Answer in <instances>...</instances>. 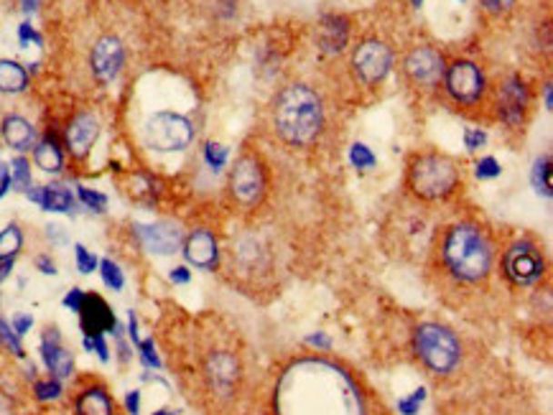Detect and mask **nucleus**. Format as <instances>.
Masks as SVG:
<instances>
[{
    "label": "nucleus",
    "instance_id": "5",
    "mask_svg": "<svg viewBox=\"0 0 553 415\" xmlns=\"http://www.w3.org/2000/svg\"><path fill=\"white\" fill-rule=\"evenodd\" d=\"M462 183V171L457 161L444 153H418L408 163V189L418 199L437 202L447 199Z\"/></svg>",
    "mask_w": 553,
    "mask_h": 415
},
{
    "label": "nucleus",
    "instance_id": "27",
    "mask_svg": "<svg viewBox=\"0 0 553 415\" xmlns=\"http://www.w3.org/2000/svg\"><path fill=\"white\" fill-rule=\"evenodd\" d=\"M533 186H536L543 196H551L553 182H551V158L548 156H543L536 161V169H533Z\"/></svg>",
    "mask_w": 553,
    "mask_h": 415
},
{
    "label": "nucleus",
    "instance_id": "38",
    "mask_svg": "<svg viewBox=\"0 0 553 415\" xmlns=\"http://www.w3.org/2000/svg\"><path fill=\"white\" fill-rule=\"evenodd\" d=\"M85 347L87 350H95L97 351V357L103 360V362H107V344H105V339L103 337H85Z\"/></svg>",
    "mask_w": 553,
    "mask_h": 415
},
{
    "label": "nucleus",
    "instance_id": "21",
    "mask_svg": "<svg viewBox=\"0 0 553 415\" xmlns=\"http://www.w3.org/2000/svg\"><path fill=\"white\" fill-rule=\"evenodd\" d=\"M0 133L5 138V143L15 148V151H28L34 141H36V130L28 123L26 117L21 115H8L0 125Z\"/></svg>",
    "mask_w": 553,
    "mask_h": 415
},
{
    "label": "nucleus",
    "instance_id": "24",
    "mask_svg": "<svg viewBox=\"0 0 553 415\" xmlns=\"http://www.w3.org/2000/svg\"><path fill=\"white\" fill-rule=\"evenodd\" d=\"M34 161H36V166H39L41 171H46V173H59V171H62V166H65V153H62V145H59V141L54 138L52 133L44 135V141L34 148Z\"/></svg>",
    "mask_w": 553,
    "mask_h": 415
},
{
    "label": "nucleus",
    "instance_id": "19",
    "mask_svg": "<svg viewBox=\"0 0 553 415\" xmlns=\"http://www.w3.org/2000/svg\"><path fill=\"white\" fill-rule=\"evenodd\" d=\"M138 237L143 245L158 255H171L181 245V232L174 224H138Z\"/></svg>",
    "mask_w": 553,
    "mask_h": 415
},
{
    "label": "nucleus",
    "instance_id": "37",
    "mask_svg": "<svg viewBox=\"0 0 553 415\" xmlns=\"http://www.w3.org/2000/svg\"><path fill=\"white\" fill-rule=\"evenodd\" d=\"M488 141V135H485V130L479 128H469L467 133H464V143H467V148L469 151H477L479 145Z\"/></svg>",
    "mask_w": 553,
    "mask_h": 415
},
{
    "label": "nucleus",
    "instance_id": "35",
    "mask_svg": "<svg viewBox=\"0 0 553 415\" xmlns=\"http://www.w3.org/2000/svg\"><path fill=\"white\" fill-rule=\"evenodd\" d=\"M59 392H62L59 380H44V382H36V398H41V400H54V398H59Z\"/></svg>",
    "mask_w": 553,
    "mask_h": 415
},
{
    "label": "nucleus",
    "instance_id": "14",
    "mask_svg": "<svg viewBox=\"0 0 553 415\" xmlns=\"http://www.w3.org/2000/svg\"><path fill=\"white\" fill-rule=\"evenodd\" d=\"M123 62H126V49L117 36H100L97 44L92 46L90 54V66L92 74L100 79V82H113V79L120 74L123 69Z\"/></svg>",
    "mask_w": 553,
    "mask_h": 415
},
{
    "label": "nucleus",
    "instance_id": "32",
    "mask_svg": "<svg viewBox=\"0 0 553 415\" xmlns=\"http://www.w3.org/2000/svg\"><path fill=\"white\" fill-rule=\"evenodd\" d=\"M205 158H206V163H209V166H212L215 171L222 169V166H225V161H227V148H222V145H217V143H206Z\"/></svg>",
    "mask_w": 553,
    "mask_h": 415
},
{
    "label": "nucleus",
    "instance_id": "3",
    "mask_svg": "<svg viewBox=\"0 0 553 415\" xmlns=\"http://www.w3.org/2000/svg\"><path fill=\"white\" fill-rule=\"evenodd\" d=\"M273 125L288 145H311L324 128V107L319 94L307 84L286 87L276 97Z\"/></svg>",
    "mask_w": 553,
    "mask_h": 415
},
{
    "label": "nucleus",
    "instance_id": "8",
    "mask_svg": "<svg viewBox=\"0 0 553 415\" xmlns=\"http://www.w3.org/2000/svg\"><path fill=\"white\" fill-rule=\"evenodd\" d=\"M194 128L192 123L176 113H158L148 120L146 125V143L154 151L171 153V151H184L192 143Z\"/></svg>",
    "mask_w": 553,
    "mask_h": 415
},
{
    "label": "nucleus",
    "instance_id": "2",
    "mask_svg": "<svg viewBox=\"0 0 553 415\" xmlns=\"http://www.w3.org/2000/svg\"><path fill=\"white\" fill-rule=\"evenodd\" d=\"M438 250H441L444 271L464 286H477V283L488 281L492 265H495L489 237L485 230H479L477 224H469V222L449 227L438 242Z\"/></svg>",
    "mask_w": 553,
    "mask_h": 415
},
{
    "label": "nucleus",
    "instance_id": "34",
    "mask_svg": "<svg viewBox=\"0 0 553 415\" xmlns=\"http://www.w3.org/2000/svg\"><path fill=\"white\" fill-rule=\"evenodd\" d=\"M79 199L87 204L90 209H95V212H103L105 207H107V199H105V194H97V192H92V189H85V186H79Z\"/></svg>",
    "mask_w": 553,
    "mask_h": 415
},
{
    "label": "nucleus",
    "instance_id": "48",
    "mask_svg": "<svg viewBox=\"0 0 553 415\" xmlns=\"http://www.w3.org/2000/svg\"><path fill=\"white\" fill-rule=\"evenodd\" d=\"M36 5H39V0H21V8H24V11H34Z\"/></svg>",
    "mask_w": 553,
    "mask_h": 415
},
{
    "label": "nucleus",
    "instance_id": "23",
    "mask_svg": "<svg viewBox=\"0 0 553 415\" xmlns=\"http://www.w3.org/2000/svg\"><path fill=\"white\" fill-rule=\"evenodd\" d=\"M347 36H349V26L342 15H327V18H324L322 36H319V41H322V52L327 54L342 52L345 44H347Z\"/></svg>",
    "mask_w": 553,
    "mask_h": 415
},
{
    "label": "nucleus",
    "instance_id": "47",
    "mask_svg": "<svg viewBox=\"0 0 553 415\" xmlns=\"http://www.w3.org/2000/svg\"><path fill=\"white\" fill-rule=\"evenodd\" d=\"M36 265H39L41 272H46V275H54V272H56V268H54V262L49 258H39L36 260Z\"/></svg>",
    "mask_w": 553,
    "mask_h": 415
},
{
    "label": "nucleus",
    "instance_id": "7",
    "mask_svg": "<svg viewBox=\"0 0 553 415\" xmlns=\"http://www.w3.org/2000/svg\"><path fill=\"white\" fill-rule=\"evenodd\" d=\"M266 186H268L266 169H263V163L256 156H240L235 161L227 189H230L232 202L237 207H257L263 202V196H266Z\"/></svg>",
    "mask_w": 553,
    "mask_h": 415
},
{
    "label": "nucleus",
    "instance_id": "41",
    "mask_svg": "<svg viewBox=\"0 0 553 415\" xmlns=\"http://www.w3.org/2000/svg\"><path fill=\"white\" fill-rule=\"evenodd\" d=\"M18 39H21V44L26 46L28 41H34V44H41V36L31 28V24H21V28H18Z\"/></svg>",
    "mask_w": 553,
    "mask_h": 415
},
{
    "label": "nucleus",
    "instance_id": "11",
    "mask_svg": "<svg viewBox=\"0 0 553 415\" xmlns=\"http://www.w3.org/2000/svg\"><path fill=\"white\" fill-rule=\"evenodd\" d=\"M393 66V52L390 46L377 39L362 41L360 46L352 54V69L360 82L365 84H380L387 77Z\"/></svg>",
    "mask_w": 553,
    "mask_h": 415
},
{
    "label": "nucleus",
    "instance_id": "26",
    "mask_svg": "<svg viewBox=\"0 0 553 415\" xmlns=\"http://www.w3.org/2000/svg\"><path fill=\"white\" fill-rule=\"evenodd\" d=\"M21 242H24V237H21V230H18L15 224L5 227V230L0 232V260L15 258V252L21 250Z\"/></svg>",
    "mask_w": 553,
    "mask_h": 415
},
{
    "label": "nucleus",
    "instance_id": "9",
    "mask_svg": "<svg viewBox=\"0 0 553 415\" xmlns=\"http://www.w3.org/2000/svg\"><path fill=\"white\" fill-rule=\"evenodd\" d=\"M502 271H505L508 281L513 286H533L536 281H540V275L546 272L543 252L533 242L520 240L510 250H505Z\"/></svg>",
    "mask_w": 553,
    "mask_h": 415
},
{
    "label": "nucleus",
    "instance_id": "42",
    "mask_svg": "<svg viewBox=\"0 0 553 415\" xmlns=\"http://www.w3.org/2000/svg\"><path fill=\"white\" fill-rule=\"evenodd\" d=\"M424 400V392H421V390H418V392H416V395H411V398H408V400H400L398 402V408L400 410H403V413L406 415H411V413H416V405H418V402Z\"/></svg>",
    "mask_w": 553,
    "mask_h": 415
},
{
    "label": "nucleus",
    "instance_id": "6",
    "mask_svg": "<svg viewBox=\"0 0 553 415\" xmlns=\"http://www.w3.org/2000/svg\"><path fill=\"white\" fill-rule=\"evenodd\" d=\"M413 350L428 372L451 375L462 362V344L457 334L441 324H421L413 334Z\"/></svg>",
    "mask_w": 553,
    "mask_h": 415
},
{
    "label": "nucleus",
    "instance_id": "1",
    "mask_svg": "<svg viewBox=\"0 0 553 415\" xmlns=\"http://www.w3.org/2000/svg\"><path fill=\"white\" fill-rule=\"evenodd\" d=\"M184 347L189 351H168L184 388L209 415L225 413L240 398L245 385L240 350L219 329H194Z\"/></svg>",
    "mask_w": 553,
    "mask_h": 415
},
{
    "label": "nucleus",
    "instance_id": "20",
    "mask_svg": "<svg viewBox=\"0 0 553 415\" xmlns=\"http://www.w3.org/2000/svg\"><path fill=\"white\" fill-rule=\"evenodd\" d=\"M528 90L520 82V77H510L500 90V113L508 125H520L523 115H526Z\"/></svg>",
    "mask_w": 553,
    "mask_h": 415
},
{
    "label": "nucleus",
    "instance_id": "10",
    "mask_svg": "<svg viewBox=\"0 0 553 415\" xmlns=\"http://www.w3.org/2000/svg\"><path fill=\"white\" fill-rule=\"evenodd\" d=\"M75 415H120L116 398L100 377H79L72 390Z\"/></svg>",
    "mask_w": 553,
    "mask_h": 415
},
{
    "label": "nucleus",
    "instance_id": "45",
    "mask_svg": "<svg viewBox=\"0 0 553 415\" xmlns=\"http://www.w3.org/2000/svg\"><path fill=\"white\" fill-rule=\"evenodd\" d=\"M189 278H192V275H189L186 268H174V271H171V281H174V283H189Z\"/></svg>",
    "mask_w": 553,
    "mask_h": 415
},
{
    "label": "nucleus",
    "instance_id": "43",
    "mask_svg": "<svg viewBox=\"0 0 553 415\" xmlns=\"http://www.w3.org/2000/svg\"><path fill=\"white\" fill-rule=\"evenodd\" d=\"M82 299H85V291H79V288H72V293L65 299V306L66 309H72V311H79V306H82Z\"/></svg>",
    "mask_w": 553,
    "mask_h": 415
},
{
    "label": "nucleus",
    "instance_id": "18",
    "mask_svg": "<svg viewBox=\"0 0 553 415\" xmlns=\"http://www.w3.org/2000/svg\"><path fill=\"white\" fill-rule=\"evenodd\" d=\"M184 255L199 271H215L217 265V240L209 230H194L186 240H184Z\"/></svg>",
    "mask_w": 553,
    "mask_h": 415
},
{
    "label": "nucleus",
    "instance_id": "31",
    "mask_svg": "<svg viewBox=\"0 0 553 415\" xmlns=\"http://www.w3.org/2000/svg\"><path fill=\"white\" fill-rule=\"evenodd\" d=\"M0 344H3L5 350L14 351L15 357H24V347H21V341H18V334H15L14 329L5 324L3 319H0Z\"/></svg>",
    "mask_w": 553,
    "mask_h": 415
},
{
    "label": "nucleus",
    "instance_id": "49",
    "mask_svg": "<svg viewBox=\"0 0 553 415\" xmlns=\"http://www.w3.org/2000/svg\"><path fill=\"white\" fill-rule=\"evenodd\" d=\"M472 415H498L495 410H479V413H472Z\"/></svg>",
    "mask_w": 553,
    "mask_h": 415
},
{
    "label": "nucleus",
    "instance_id": "46",
    "mask_svg": "<svg viewBox=\"0 0 553 415\" xmlns=\"http://www.w3.org/2000/svg\"><path fill=\"white\" fill-rule=\"evenodd\" d=\"M138 400H141V395H138V392H130L128 400H126L130 415H138Z\"/></svg>",
    "mask_w": 553,
    "mask_h": 415
},
{
    "label": "nucleus",
    "instance_id": "33",
    "mask_svg": "<svg viewBox=\"0 0 553 415\" xmlns=\"http://www.w3.org/2000/svg\"><path fill=\"white\" fill-rule=\"evenodd\" d=\"M500 171H502L500 163H498V161H495L492 156H488L477 163L475 173H477V179H495V176H500Z\"/></svg>",
    "mask_w": 553,
    "mask_h": 415
},
{
    "label": "nucleus",
    "instance_id": "12",
    "mask_svg": "<svg viewBox=\"0 0 553 415\" xmlns=\"http://www.w3.org/2000/svg\"><path fill=\"white\" fill-rule=\"evenodd\" d=\"M444 82L449 94L462 104H475L485 92V74L475 62H454L444 69Z\"/></svg>",
    "mask_w": 553,
    "mask_h": 415
},
{
    "label": "nucleus",
    "instance_id": "16",
    "mask_svg": "<svg viewBox=\"0 0 553 415\" xmlns=\"http://www.w3.org/2000/svg\"><path fill=\"white\" fill-rule=\"evenodd\" d=\"M100 135V123L92 113H79L69 120V125L65 130V141L69 153L75 158H85L90 153V148Z\"/></svg>",
    "mask_w": 553,
    "mask_h": 415
},
{
    "label": "nucleus",
    "instance_id": "22",
    "mask_svg": "<svg viewBox=\"0 0 553 415\" xmlns=\"http://www.w3.org/2000/svg\"><path fill=\"white\" fill-rule=\"evenodd\" d=\"M28 199H34L41 209L46 212H69L75 207V196L65 186H41V189H28Z\"/></svg>",
    "mask_w": 553,
    "mask_h": 415
},
{
    "label": "nucleus",
    "instance_id": "44",
    "mask_svg": "<svg viewBox=\"0 0 553 415\" xmlns=\"http://www.w3.org/2000/svg\"><path fill=\"white\" fill-rule=\"evenodd\" d=\"M31 324H34V319L31 316H15L14 319V331L21 337V334H26L28 329H31Z\"/></svg>",
    "mask_w": 553,
    "mask_h": 415
},
{
    "label": "nucleus",
    "instance_id": "25",
    "mask_svg": "<svg viewBox=\"0 0 553 415\" xmlns=\"http://www.w3.org/2000/svg\"><path fill=\"white\" fill-rule=\"evenodd\" d=\"M28 84V74L24 66L11 59L0 62V92H24Z\"/></svg>",
    "mask_w": 553,
    "mask_h": 415
},
{
    "label": "nucleus",
    "instance_id": "15",
    "mask_svg": "<svg viewBox=\"0 0 553 415\" xmlns=\"http://www.w3.org/2000/svg\"><path fill=\"white\" fill-rule=\"evenodd\" d=\"M79 326L85 337H103L105 331L117 329L116 313L107 306V301L97 293H85L82 306H79Z\"/></svg>",
    "mask_w": 553,
    "mask_h": 415
},
{
    "label": "nucleus",
    "instance_id": "4",
    "mask_svg": "<svg viewBox=\"0 0 553 415\" xmlns=\"http://www.w3.org/2000/svg\"><path fill=\"white\" fill-rule=\"evenodd\" d=\"M324 375H317V388H311L309 375L301 377L298 382L307 390H301L297 398V413L294 415H360V405L355 398V390L339 372H327V385L322 390Z\"/></svg>",
    "mask_w": 553,
    "mask_h": 415
},
{
    "label": "nucleus",
    "instance_id": "36",
    "mask_svg": "<svg viewBox=\"0 0 553 415\" xmlns=\"http://www.w3.org/2000/svg\"><path fill=\"white\" fill-rule=\"evenodd\" d=\"M75 252H77V268L82 272H92L95 271V265H97V260H95V255H90V250L85 245H77L75 247Z\"/></svg>",
    "mask_w": 553,
    "mask_h": 415
},
{
    "label": "nucleus",
    "instance_id": "39",
    "mask_svg": "<svg viewBox=\"0 0 553 415\" xmlns=\"http://www.w3.org/2000/svg\"><path fill=\"white\" fill-rule=\"evenodd\" d=\"M482 5L488 8L489 14H508L515 5V0H482Z\"/></svg>",
    "mask_w": 553,
    "mask_h": 415
},
{
    "label": "nucleus",
    "instance_id": "40",
    "mask_svg": "<svg viewBox=\"0 0 553 415\" xmlns=\"http://www.w3.org/2000/svg\"><path fill=\"white\" fill-rule=\"evenodd\" d=\"M141 357H143V362L146 364H151V367H158V354H156L154 350V339H148V341H143L141 344Z\"/></svg>",
    "mask_w": 553,
    "mask_h": 415
},
{
    "label": "nucleus",
    "instance_id": "13",
    "mask_svg": "<svg viewBox=\"0 0 553 415\" xmlns=\"http://www.w3.org/2000/svg\"><path fill=\"white\" fill-rule=\"evenodd\" d=\"M406 74L411 77L413 84H421V87H431L437 84L438 79L444 77V56L437 52L434 46H416L413 52L406 56Z\"/></svg>",
    "mask_w": 553,
    "mask_h": 415
},
{
    "label": "nucleus",
    "instance_id": "30",
    "mask_svg": "<svg viewBox=\"0 0 553 415\" xmlns=\"http://www.w3.org/2000/svg\"><path fill=\"white\" fill-rule=\"evenodd\" d=\"M100 268H103V281L113 291H120V288L126 286V278H123V272H120V268H117L113 260H103Z\"/></svg>",
    "mask_w": 553,
    "mask_h": 415
},
{
    "label": "nucleus",
    "instance_id": "17",
    "mask_svg": "<svg viewBox=\"0 0 553 415\" xmlns=\"http://www.w3.org/2000/svg\"><path fill=\"white\" fill-rule=\"evenodd\" d=\"M41 360H44V364L49 367V372H52L56 380H59V377H69L72 375V370H75L72 351L62 344V337H59V331H56L54 326H49V329L44 331V337H41Z\"/></svg>",
    "mask_w": 553,
    "mask_h": 415
},
{
    "label": "nucleus",
    "instance_id": "51",
    "mask_svg": "<svg viewBox=\"0 0 553 415\" xmlns=\"http://www.w3.org/2000/svg\"><path fill=\"white\" fill-rule=\"evenodd\" d=\"M413 5H421V3H424V0H411Z\"/></svg>",
    "mask_w": 553,
    "mask_h": 415
},
{
    "label": "nucleus",
    "instance_id": "28",
    "mask_svg": "<svg viewBox=\"0 0 553 415\" xmlns=\"http://www.w3.org/2000/svg\"><path fill=\"white\" fill-rule=\"evenodd\" d=\"M11 166H14V169H11L14 171V173H11V182H14L21 192H28V189H31V169H28L26 158L18 156Z\"/></svg>",
    "mask_w": 553,
    "mask_h": 415
},
{
    "label": "nucleus",
    "instance_id": "50",
    "mask_svg": "<svg viewBox=\"0 0 553 415\" xmlns=\"http://www.w3.org/2000/svg\"><path fill=\"white\" fill-rule=\"evenodd\" d=\"M154 415H174V413H171V410H158V413H154Z\"/></svg>",
    "mask_w": 553,
    "mask_h": 415
},
{
    "label": "nucleus",
    "instance_id": "29",
    "mask_svg": "<svg viewBox=\"0 0 553 415\" xmlns=\"http://www.w3.org/2000/svg\"><path fill=\"white\" fill-rule=\"evenodd\" d=\"M349 161H352L357 169H373L375 166L373 151H370V148H367L365 143L352 145V151H349Z\"/></svg>",
    "mask_w": 553,
    "mask_h": 415
}]
</instances>
